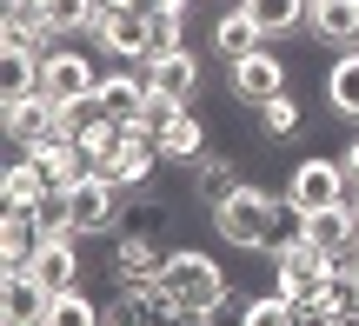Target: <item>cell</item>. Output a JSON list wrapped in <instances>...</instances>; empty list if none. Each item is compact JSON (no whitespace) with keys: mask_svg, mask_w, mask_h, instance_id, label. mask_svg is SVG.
<instances>
[{"mask_svg":"<svg viewBox=\"0 0 359 326\" xmlns=\"http://www.w3.org/2000/svg\"><path fill=\"white\" fill-rule=\"evenodd\" d=\"M160 293L173 300V313L206 320L233 287H226V266H219L213 253H200V247H173V253H167V266H160Z\"/></svg>","mask_w":359,"mask_h":326,"instance_id":"obj_1","label":"cell"},{"mask_svg":"<svg viewBox=\"0 0 359 326\" xmlns=\"http://www.w3.org/2000/svg\"><path fill=\"white\" fill-rule=\"evenodd\" d=\"M273 200H280V193L240 180L226 200H213V233L226 240V247H240V253H259V247H266V226H273Z\"/></svg>","mask_w":359,"mask_h":326,"instance_id":"obj_2","label":"cell"},{"mask_svg":"<svg viewBox=\"0 0 359 326\" xmlns=\"http://www.w3.org/2000/svg\"><path fill=\"white\" fill-rule=\"evenodd\" d=\"M326 280H333V253H320L313 240H299V247L273 253V293H286V300H320Z\"/></svg>","mask_w":359,"mask_h":326,"instance_id":"obj_3","label":"cell"},{"mask_svg":"<svg viewBox=\"0 0 359 326\" xmlns=\"http://www.w3.org/2000/svg\"><path fill=\"white\" fill-rule=\"evenodd\" d=\"M173 247H160V233L147 226H120L114 233V287H160V266Z\"/></svg>","mask_w":359,"mask_h":326,"instance_id":"obj_4","label":"cell"},{"mask_svg":"<svg viewBox=\"0 0 359 326\" xmlns=\"http://www.w3.org/2000/svg\"><path fill=\"white\" fill-rule=\"evenodd\" d=\"M100 180H114L120 193L154 186V180H160V147H154V133H147V127H127V140L100 160Z\"/></svg>","mask_w":359,"mask_h":326,"instance_id":"obj_5","label":"cell"},{"mask_svg":"<svg viewBox=\"0 0 359 326\" xmlns=\"http://www.w3.org/2000/svg\"><path fill=\"white\" fill-rule=\"evenodd\" d=\"M286 193L306 213H326V207H339V200L353 193V173H346V160H299V167L286 173Z\"/></svg>","mask_w":359,"mask_h":326,"instance_id":"obj_6","label":"cell"},{"mask_svg":"<svg viewBox=\"0 0 359 326\" xmlns=\"http://www.w3.org/2000/svg\"><path fill=\"white\" fill-rule=\"evenodd\" d=\"M226 80H233V100L240 107H266L273 93H286V60L266 47L240 53V60H226Z\"/></svg>","mask_w":359,"mask_h":326,"instance_id":"obj_7","label":"cell"},{"mask_svg":"<svg viewBox=\"0 0 359 326\" xmlns=\"http://www.w3.org/2000/svg\"><path fill=\"white\" fill-rule=\"evenodd\" d=\"M67 213H74V233H120V213H127V200H120L114 180H80L74 193H67Z\"/></svg>","mask_w":359,"mask_h":326,"instance_id":"obj_8","label":"cell"},{"mask_svg":"<svg viewBox=\"0 0 359 326\" xmlns=\"http://www.w3.org/2000/svg\"><path fill=\"white\" fill-rule=\"evenodd\" d=\"M147 20H154V13L107 7V0H100V20H93L87 34L100 40V53H114V60H154V47H147Z\"/></svg>","mask_w":359,"mask_h":326,"instance_id":"obj_9","label":"cell"},{"mask_svg":"<svg viewBox=\"0 0 359 326\" xmlns=\"http://www.w3.org/2000/svg\"><path fill=\"white\" fill-rule=\"evenodd\" d=\"M53 133H67V107H60V100H47V93L7 100V140H13V154H27V147L53 140Z\"/></svg>","mask_w":359,"mask_h":326,"instance_id":"obj_10","label":"cell"},{"mask_svg":"<svg viewBox=\"0 0 359 326\" xmlns=\"http://www.w3.org/2000/svg\"><path fill=\"white\" fill-rule=\"evenodd\" d=\"M27 160L47 173V186H53V193H74L80 180H93V160L80 154V140H74V133H53V140L27 147Z\"/></svg>","mask_w":359,"mask_h":326,"instance_id":"obj_11","label":"cell"},{"mask_svg":"<svg viewBox=\"0 0 359 326\" xmlns=\"http://www.w3.org/2000/svg\"><path fill=\"white\" fill-rule=\"evenodd\" d=\"M93 87H100V80H93V60L87 53H47V60H40V93H47V100H60V107H74V100H93Z\"/></svg>","mask_w":359,"mask_h":326,"instance_id":"obj_12","label":"cell"},{"mask_svg":"<svg viewBox=\"0 0 359 326\" xmlns=\"http://www.w3.org/2000/svg\"><path fill=\"white\" fill-rule=\"evenodd\" d=\"M53 293L40 287L27 266H7V287H0V326H47Z\"/></svg>","mask_w":359,"mask_h":326,"instance_id":"obj_13","label":"cell"},{"mask_svg":"<svg viewBox=\"0 0 359 326\" xmlns=\"http://www.w3.org/2000/svg\"><path fill=\"white\" fill-rule=\"evenodd\" d=\"M27 273H34L47 293H74V287H80V247H74V233L40 240V253L27 260Z\"/></svg>","mask_w":359,"mask_h":326,"instance_id":"obj_14","label":"cell"},{"mask_svg":"<svg viewBox=\"0 0 359 326\" xmlns=\"http://www.w3.org/2000/svg\"><path fill=\"white\" fill-rule=\"evenodd\" d=\"M147 93H160V100H180L187 107L193 93H200V53H160V60H147Z\"/></svg>","mask_w":359,"mask_h":326,"instance_id":"obj_15","label":"cell"},{"mask_svg":"<svg viewBox=\"0 0 359 326\" xmlns=\"http://www.w3.org/2000/svg\"><path fill=\"white\" fill-rule=\"evenodd\" d=\"M93 100H100V114L107 120H120V127H140V114H147V80L140 74H107L100 87H93Z\"/></svg>","mask_w":359,"mask_h":326,"instance_id":"obj_16","label":"cell"},{"mask_svg":"<svg viewBox=\"0 0 359 326\" xmlns=\"http://www.w3.org/2000/svg\"><path fill=\"white\" fill-rule=\"evenodd\" d=\"M154 147H160V160H180V167H193V160L206 154V120H200V107H180L167 127L154 133Z\"/></svg>","mask_w":359,"mask_h":326,"instance_id":"obj_17","label":"cell"},{"mask_svg":"<svg viewBox=\"0 0 359 326\" xmlns=\"http://www.w3.org/2000/svg\"><path fill=\"white\" fill-rule=\"evenodd\" d=\"M306 27L326 47H353L359 40V0H306Z\"/></svg>","mask_w":359,"mask_h":326,"instance_id":"obj_18","label":"cell"},{"mask_svg":"<svg viewBox=\"0 0 359 326\" xmlns=\"http://www.w3.org/2000/svg\"><path fill=\"white\" fill-rule=\"evenodd\" d=\"M40 240H47V233H40L34 213H20V207L0 213V260H7V266H27V260L40 253Z\"/></svg>","mask_w":359,"mask_h":326,"instance_id":"obj_19","label":"cell"},{"mask_svg":"<svg viewBox=\"0 0 359 326\" xmlns=\"http://www.w3.org/2000/svg\"><path fill=\"white\" fill-rule=\"evenodd\" d=\"M53 193V186H47V173H40L34 167V160H7V180H0V200H7V207H20V213H34L40 207V200H47Z\"/></svg>","mask_w":359,"mask_h":326,"instance_id":"obj_20","label":"cell"},{"mask_svg":"<svg viewBox=\"0 0 359 326\" xmlns=\"http://www.w3.org/2000/svg\"><path fill=\"white\" fill-rule=\"evenodd\" d=\"M306 306H326V313H339V320H359V260H333L326 293H320V300H306Z\"/></svg>","mask_w":359,"mask_h":326,"instance_id":"obj_21","label":"cell"},{"mask_svg":"<svg viewBox=\"0 0 359 326\" xmlns=\"http://www.w3.org/2000/svg\"><path fill=\"white\" fill-rule=\"evenodd\" d=\"M240 7L253 13L259 40H280V34H293V27L306 20V0H240Z\"/></svg>","mask_w":359,"mask_h":326,"instance_id":"obj_22","label":"cell"},{"mask_svg":"<svg viewBox=\"0 0 359 326\" xmlns=\"http://www.w3.org/2000/svg\"><path fill=\"white\" fill-rule=\"evenodd\" d=\"M306 240V207H299L293 193H280L273 200V226H266V247L259 253H286V247H299Z\"/></svg>","mask_w":359,"mask_h":326,"instance_id":"obj_23","label":"cell"},{"mask_svg":"<svg viewBox=\"0 0 359 326\" xmlns=\"http://www.w3.org/2000/svg\"><path fill=\"white\" fill-rule=\"evenodd\" d=\"M253 47H259V27H253V13H246V7H233V13H219V20H213V53L240 60V53H253Z\"/></svg>","mask_w":359,"mask_h":326,"instance_id":"obj_24","label":"cell"},{"mask_svg":"<svg viewBox=\"0 0 359 326\" xmlns=\"http://www.w3.org/2000/svg\"><path fill=\"white\" fill-rule=\"evenodd\" d=\"M34 13L53 34H87V27L100 20V0H34Z\"/></svg>","mask_w":359,"mask_h":326,"instance_id":"obj_25","label":"cell"},{"mask_svg":"<svg viewBox=\"0 0 359 326\" xmlns=\"http://www.w3.org/2000/svg\"><path fill=\"white\" fill-rule=\"evenodd\" d=\"M187 173H193V193H200L206 207H213V200H226L233 186H240V180H233V160H226V154H200Z\"/></svg>","mask_w":359,"mask_h":326,"instance_id":"obj_26","label":"cell"},{"mask_svg":"<svg viewBox=\"0 0 359 326\" xmlns=\"http://www.w3.org/2000/svg\"><path fill=\"white\" fill-rule=\"evenodd\" d=\"M326 100L339 120H359V53H339V67L326 74Z\"/></svg>","mask_w":359,"mask_h":326,"instance_id":"obj_27","label":"cell"},{"mask_svg":"<svg viewBox=\"0 0 359 326\" xmlns=\"http://www.w3.org/2000/svg\"><path fill=\"white\" fill-rule=\"evenodd\" d=\"M40 93V53H7L0 60V100H27Z\"/></svg>","mask_w":359,"mask_h":326,"instance_id":"obj_28","label":"cell"},{"mask_svg":"<svg viewBox=\"0 0 359 326\" xmlns=\"http://www.w3.org/2000/svg\"><path fill=\"white\" fill-rule=\"evenodd\" d=\"M47 326H107V306H93L87 293H53V306H47Z\"/></svg>","mask_w":359,"mask_h":326,"instance_id":"obj_29","label":"cell"},{"mask_svg":"<svg viewBox=\"0 0 359 326\" xmlns=\"http://www.w3.org/2000/svg\"><path fill=\"white\" fill-rule=\"evenodd\" d=\"M253 114H259V133H266V140H293L299 120H306L293 93H273V100H266V107H253Z\"/></svg>","mask_w":359,"mask_h":326,"instance_id":"obj_30","label":"cell"},{"mask_svg":"<svg viewBox=\"0 0 359 326\" xmlns=\"http://www.w3.org/2000/svg\"><path fill=\"white\" fill-rule=\"evenodd\" d=\"M246 326H299V300H286V293H259V300L246 306Z\"/></svg>","mask_w":359,"mask_h":326,"instance_id":"obj_31","label":"cell"},{"mask_svg":"<svg viewBox=\"0 0 359 326\" xmlns=\"http://www.w3.org/2000/svg\"><path fill=\"white\" fill-rule=\"evenodd\" d=\"M34 220H40V233H74V213H67V193H47V200H40V207H34ZM80 240V233H74Z\"/></svg>","mask_w":359,"mask_h":326,"instance_id":"obj_32","label":"cell"},{"mask_svg":"<svg viewBox=\"0 0 359 326\" xmlns=\"http://www.w3.org/2000/svg\"><path fill=\"white\" fill-rule=\"evenodd\" d=\"M147 47H154V60L187 47V40H180V13H154V20H147Z\"/></svg>","mask_w":359,"mask_h":326,"instance_id":"obj_33","label":"cell"},{"mask_svg":"<svg viewBox=\"0 0 359 326\" xmlns=\"http://www.w3.org/2000/svg\"><path fill=\"white\" fill-rule=\"evenodd\" d=\"M246 306H253V300H233V293H226V300L206 313V326H246Z\"/></svg>","mask_w":359,"mask_h":326,"instance_id":"obj_34","label":"cell"},{"mask_svg":"<svg viewBox=\"0 0 359 326\" xmlns=\"http://www.w3.org/2000/svg\"><path fill=\"white\" fill-rule=\"evenodd\" d=\"M173 114H180V100H160V93H154V100H147V114H140V127H147V133H160Z\"/></svg>","mask_w":359,"mask_h":326,"instance_id":"obj_35","label":"cell"},{"mask_svg":"<svg viewBox=\"0 0 359 326\" xmlns=\"http://www.w3.org/2000/svg\"><path fill=\"white\" fill-rule=\"evenodd\" d=\"M187 7L193 0H154V13H180V20H187Z\"/></svg>","mask_w":359,"mask_h":326,"instance_id":"obj_36","label":"cell"},{"mask_svg":"<svg viewBox=\"0 0 359 326\" xmlns=\"http://www.w3.org/2000/svg\"><path fill=\"white\" fill-rule=\"evenodd\" d=\"M339 160H346V173H353V186H359V140H353V147H346Z\"/></svg>","mask_w":359,"mask_h":326,"instance_id":"obj_37","label":"cell"},{"mask_svg":"<svg viewBox=\"0 0 359 326\" xmlns=\"http://www.w3.org/2000/svg\"><path fill=\"white\" fill-rule=\"evenodd\" d=\"M346 53H359V40H353V47H346Z\"/></svg>","mask_w":359,"mask_h":326,"instance_id":"obj_38","label":"cell"},{"mask_svg":"<svg viewBox=\"0 0 359 326\" xmlns=\"http://www.w3.org/2000/svg\"><path fill=\"white\" fill-rule=\"evenodd\" d=\"M353 260H359V253H353Z\"/></svg>","mask_w":359,"mask_h":326,"instance_id":"obj_39","label":"cell"}]
</instances>
